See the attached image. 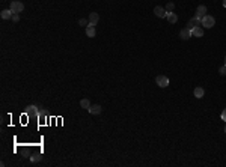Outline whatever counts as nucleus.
I'll return each mask as SVG.
<instances>
[{
	"label": "nucleus",
	"instance_id": "1",
	"mask_svg": "<svg viewBox=\"0 0 226 167\" xmlns=\"http://www.w3.org/2000/svg\"><path fill=\"white\" fill-rule=\"evenodd\" d=\"M9 9L14 12V14H21L24 11V5L21 2H18V0H14V2H11V6Z\"/></svg>",
	"mask_w": 226,
	"mask_h": 167
},
{
	"label": "nucleus",
	"instance_id": "2",
	"mask_svg": "<svg viewBox=\"0 0 226 167\" xmlns=\"http://www.w3.org/2000/svg\"><path fill=\"white\" fill-rule=\"evenodd\" d=\"M202 27H205V29H211L214 24H216V20H214V17H211V15H205L204 18H202Z\"/></svg>",
	"mask_w": 226,
	"mask_h": 167
},
{
	"label": "nucleus",
	"instance_id": "3",
	"mask_svg": "<svg viewBox=\"0 0 226 167\" xmlns=\"http://www.w3.org/2000/svg\"><path fill=\"white\" fill-rule=\"evenodd\" d=\"M155 83H157L160 88H167V86H169V78H167L166 75H157Z\"/></svg>",
	"mask_w": 226,
	"mask_h": 167
},
{
	"label": "nucleus",
	"instance_id": "4",
	"mask_svg": "<svg viewBox=\"0 0 226 167\" xmlns=\"http://www.w3.org/2000/svg\"><path fill=\"white\" fill-rule=\"evenodd\" d=\"M205 15H207V6H205V5L198 6V9H196V15H195V17H196L198 20H201V21H202V18H204Z\"/></svg>",
	"mask_w": 226,
	"mask_h": 167
},
{
	"label": "nucleus",
	"instance_id": "5",
	"mask_svg": "<svg viewBox=\"0 0 226 167\" xmlns=\"http://www.w3.org/2000/svg\"><path fill=\"white\" fill-rule=\"evenodd\" d=\"M26 114H27L29 117H36L39 113H38L36 105H27V107H26Z\"/></svg>",
	"mask_w": 226,
	"mask_h": 167
},
{
	"label": "nucleus",
	"instance_id": "6",
	"mask_svg": "<svg viewBox=\"0 0 226 167\" xmlns=\"http://www.w3.org/2000/svg\"><path fill=\"white\" fill-rule=\"evenodd\" d=\"M154 14L158 17V18H166V15H167V11L163 8V6H155L154 8Z\"/></svg>",
	"mask_w": 226,
	"mask_h": 167
},
{
	"label": "nucleus",
	"instance_id": "7",
	"mask_svg": "<svg viewBox=\"0 0 226 167\" xmlns=\"http://www.w3.org/2000/svg\"><path fill=\"white\" fill-rule=\"evenodd\" d=\"M179 36H181V39H182V41H187V39H190L193 35H192V30H190V29L185 27V29H182V30L179 32Z\"/></svg>",
	"mask_w": 226,
	"mask_h": 167
},
{
	"label": "nucleus",
	"instance_id": "8",
	"mask_svg": "<svg viewBox=\"0 0 226 167\" xmlns=\"http://www.w3.org/2000/svg\"><path fill=\"white\" fill-rule=\"evenodd\" d=\"M88 20H89V26H94V27H95V24L100 21V15H98V12H91Z\"/></svg>",
	"mask_w": 226,
	"mask_h": 167
},
{
	"label": "nucleus",
	"instance_id": "9",
	"mask_svg": "<svg viewBox=\"0 0 226 167\" xmlns=\"http://www.w3.org/2000/svg\"><path fill=\"white\" fill-rule=\"evenodd\" d=\"M201 23H202L201 20H198L196 17H193V18H190V20H188V23H187V27L190 29V30H193V29H195L196 26H199Z\"/></svg>",
	"mask_w": 226,
	"mask_h": 167
},
{
	"label": "nucleus",
	"instance_id": "10",
	"mask_svg": "<svg viewBox=\"0 0 226 167\" xmlns=\"http://www.w3.org/2000/svg\"><path fill=\"white\" fill-rule=\"evenodd\" d=\"M12 15H14V12L11 9H3L2 12H0V17H2L3 20H11Z\"/></svg>",
	"mask_w": 226,
	"mask_h": 167
},
{
	"label": "nucleus",
	"instance_id": "11",
	"mask_svg": "<svg viewBox=\"0 0 226 167\" xmlns=\"http://www.w3.org/2000/svg\"><path fill=\"white\" fill-rule=\"evenodd\" d=\"M192 35L196 36V38H202V36H204V29H202L201 26H196V27L192 30Z\"/></svg>",
	"mask_w": 226,
	"mask_h": 167
},
{
	"label": "nucleus",
	"instance_id": "12",
	"mask_svg": "<svg viewBox=\"0 0 226 167\" xmlns=\"http://www.w3.org/2000/svg\"><path fill=\"white\" fill-rule=\"evenodd\" d=\"M101 110H103V108H101L100 104H94V105L89 107V113H91V114H100Z\"/></svg>",
	"mask_w": 226,
	"mask_h": 167
},
{
	"label": "nucleus",
	"instance_id": "13",
	"mask_svg": "<svg viewBox=\"0 0 226 167\" xmlns=\"http://www.w3.org/2000/svg\"><path fill=\"white\" fill-rule=\"evenodd\" d=\"M166 18H167V21H169L170 24H175V23L178 21V15H176L175 12H167Z\"/></svg>",
	"mask_w": 226,
	"mask_h": 167
},
{
	"label": "nucleus",
	"instance_id": "14",
	"mask_svg": "<svg viewBox=\"0 0 226 167\" xmlns=\"http://www.w3.org/2000/svg\"><path fill=\"white\" fill-rule=\"evenodd\" d=\"M86 35H88L89 38H94V36L97 35L95 27H94V26H88V27H86Z\"/></svg>",
	"mask_w": 226,
	"mask_h": 167
},
{
	"label": "nucleus",
	"instance_id": "15",
	"mask_svg": "<svg viewBox=\"0 0 226 167\" xmlns=\"http://www.w3.org/2000/svg\"><path fill=\"white\" fill-rule=\"evenodd\" d=\"M204 95H205L204 88H196V89H195V96H196V98H199V99H201Z\"/></svg>",
	"mask_w": 226,
	"mask_h": 167
},
{
	"label": "nucleus",
	"instance_id": "16",
	"mask_svg": "<svg viewBox=\"0 0 226 167\" xmlns=\"http://www.w3.org/2000/svg\"><path fill=\"white\" fill-rule=\"evenodd\" d=\"M41 160H42V155H41V154H35V155L30 157V161H32V163H39Z\"/></svg>",
	"mask_w": 226,
	"mask_h": 167
},
{
	"label": "nucleus",
	"instance_id": "17",
	"mask_svg": "<svg viewBox=\"0 0 226 167\" xmlns=\"http://www.w3.org/2000/svg\"><path fill=\"white\" fill-rule=\"evenodd\" d=\"M80 107H82V108H88V110H89V107H91V101H89V99H86V98H85V99H82V101H80Z\"/></svg>",
	"mask_w": 226,
	"mask_h": 167
},
{
	"label": "nucleus",
	"instance_id": "18",
	"mask_svg": "<svg viewBox=\"0 0 226 167\" xmlns=\"http://www.w3.org/2000/svg\"><path fill=\"white\" fill-rule=\"evenodd\" d=\"M173 8H175V3H173V2H169V3L166 5V8H164V9H166L167 12H172V11H173Z\"/></svg>",
	"mask_w": 226,
	"mask_h": 167
},
{
	"label": "nucleus",
	"instance_id": "19",
	"mask_svg": "<svg viewBox=\"0 0 226 167\" xmlns=\"http://www.w3.org/2000/svg\"><path fill=\"white\" fill-rule=\"evenodd\" d=\"M79 24H80V26H89V20H86V18H80V20H79Z\"/></svg>",
	"mask_w": 226,
	"mask_h": 167
},
{
	"label": "nucleus",
	"instance_id": "20",
	"mask_svg": "<svg viewBox=\"0 0 226 167\" xmlns=\"http://www.w3.org/2000/svg\"><path fill=\"white\" fill-rule=\"evenodd\" d=\"M11 20H12V21H14V23H18V21H20V14H14V15H12V18H11Z\"/></svg>",
	"mask_w": 226,
	"mask_h": 167
},
{
	"label": "nucleus",
	"instance_id": "21",
	"mask_svg": "<svg viewBox=\"0 0 226 167\" xmlns=\"http://www.w3.org/2000/svg\"><path fill=\"white\" fill-rule=\"evenodd\" d=\"M219 72H220V75H226V65H223V66L219 69Z\"/></svg>",
	"mask_w": 226,
	"mask_h": 167
},
{
	"label": "nucleus",
	"instance_id": "22",
	"mask_svg": "<svg viewBox=\"0 0 226 167\" xmlns=\"http://www.w3.org/2000/svg\"><path fill=\"white\" fill-rule=\"evenodd\" d=\"M222 120H225V122H226V108L222 111Z\"/></svg>",
	"mask_w": 226,
	"mask_h": 167
},
{
	"label": "nucleus",
	"instance_id": "23",
	"mask_svg": "<svg viewBox=\"0 0 226 167\" xmlns=\"http://www.w3.org/2000/svg\"><path fill=\"white\" fill-rule=\"evenodd\" d=\"M39 117L44 119V117H45V111H39Z\"/></svg>",
	"mask_w": 226,
	"mask_h": 167
},
{
	"label": "nucleus",
	"instance_id": "24",
	"mask_svg": "<svg viewBox=\"0 0 226 167\" xmlns=\"http://www.w3.org/2000/svg\"><path fill=\"white\" fill-rule=\"evenodd\" d=\"M223 6L226 8V0H223Z\"/></svg>",
	"mask_w": 226,
	"mask_h": 167
},
{
	"label": "nucleus",
	"instance_id": "25",
	"mask_svg": "<svg viewBox=\"0 0 226 167\" xmlns=\"http://www.w3.org/2000/svg\"><path fill=\"white\" fill-rule=\"evenodd\" d=\"M225 65H226V56H225Z\"/></svg>",
	"mask_w": 226,
	"mask_h": 167
},
{
	"label": "nucleus",
	"instance_id": "26",
	"mask_svg": "<svg viewBox=\"0 0 226 167\" xmlns=\"http://www.w3.org/2000/svg\"><path fill=\"white\" fill-rule=\"evenodd\" d=\"M225 133H226V125H225Z\"/></svg>",
	"mask_w": 226,
	"mask_h": 167
}]
</instances>
